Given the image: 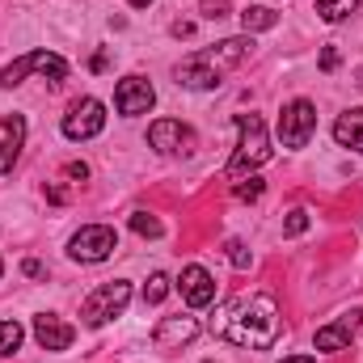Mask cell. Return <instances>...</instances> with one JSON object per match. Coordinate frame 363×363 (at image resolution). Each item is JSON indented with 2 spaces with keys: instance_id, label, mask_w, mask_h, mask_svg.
Here are the masks:
<instances>
[{
  "instance_id": "obj_15",
  "label": "cell",
  "mask_w": 363,
  "mask_h": 363,
  "mask_svg": "<svg viewBox=\"0 0 363 363\" xmlns=\"http://www.w3.org/2000/svg\"><path fill=\"white\" fill-rule=\"evenodd\" d=\"M334 140H338L342 148L363 152V110H347V114H338V123H334Z\"/></svg>"
},
{
  "instance_id": "obj_21",
  "label": "cell",
  "mask_w": 363,
  "mask_h": 363,
  "mask_svg": "<svg viewBox=\"0 0 363 363\" xmlns=\"http://www.w3.org/2000/svg\"><path fill=\"white\" fill-rule=\"evenodd\" d=\"M165 296H169V274H152L144 283V304H161Z\"/></svg>"
},
{
  "instance_id": "obj_31",
  "label": "cell",
  "mask_w": 363,
  "mask_h": 363,
  "mask_svg": "<svg viewBox=\"0 0 363 363\" xmlns=\"http://www.w3.org/2000/svg\"><path fill=\"white\" fill-rule=\"evenodd\" d=\"M127 4H131V9H148L152 0H127Z\"/></svg>"
},
{
  "instance_id": "obj_1",
  "label": "cell",
  "mask_w": 363,
  "mask_h": 363,
  "mask_svg": "<svg viewBox=\"0 0 363 363\" xmlns=\"http://www.w3.org/2000/svg\"><path fill=\"white\" fill-rule=\"evenodd\" d=\"M279 304L271 296H233L228 304L216 308L211 317V334L233 342V347H245V351H271L279 342Z\"/></svg>"
},
{
  "instance_id": "obj_12",
  "label": "cell",
  "mask_w": 363,
  "mask_h": 363,
  "mask_svg": "<svg viewBox=\"0 0 363 363\" xmlns=\"http://www.w3.org/2000/svg\"><path fill=\"white\" fill-rule=\"evenodd\" d=\"M34 338H38L43 351H68L72 338H77V330H72L68 321H60L55 313H38V317H34Z\"/></svg>"
},
{
  "instance_id": "obj_32",
  "label": "cell",
  "mask_w": 363,
  "mask_h": 363,
  "mask_svg": "<svg viewBox=\"0 0 363 363\" xmlns=\"http://www.w3.org/2000/svg\"><path fill=\"white\" fill-rule=\"evenodd\" d=\"M0 274H4V262H0Z\"/></svg>"
},
{
  "instance_id": "obj_19",
  "label": "cell",
  "mask_w": 363,
  "mask_h": 363,
  "mask_svg": "<svg viewBox=\"0 0 363 363\" xmlns=\"http://www.w3.org/2000/svg\"><path fill=\"white\" fill-rule=\"evenodd\" d=\"M21 338H26V330L17 321H0V355H17Z\"/></svg>"
},
{
  "instance_id": "obj_10",
  "label": "cell",
  "mask_w": 363,
  "mask_h": 363,
  "mask_svg": "<svg viewBox=\"0 0 363 363\" xmlns=\"http://www.w3.org/2000/svg\"><path fill=\"white\" fill-rule=\"evenodd\" d=\"M114 106H118V114H127V118L148 114V110L157 106V89H152L144 77H123L118 89H114Z\"/></svg>"
},
{
  "instance_id": "obj_27",
  "label": "cell",
  "mask_w": 363,
  "mask_h": 363,
  "mask_svg": "<svg viewBox=\"0 0 363 363\" xmlns=\"http://www.w3.org/2000/svg\"><path fill=\"white\" fill-rule=\"evenodd\" d=\"M64 174H68V178H81V182H85V178H89V165H85V161H72Z\"/></svg>"
},
{
  "instance_id": "obj_9",
  "label": "cell",
  "mask_w": 363,
  "mask_h": 363,
  "mask_svg": "<svg viewBox=\"0 0 363 363\" xmlns=\"http://www.w3.org/2000/svg\"><path fill=\"white\" fill-rule=\"evenodd\" d=\"M148 144L157 148V152H165V157H186V152H194V131L186 127V123H178V118H157L152 127H148Z\"/></svg>"
},
{
  "instance_id": "obj_11",
  "label": "cell",
  "mask_w": 363,
  "mask_h": 363,
  "mask_svg": "<svg viewBox=\"0 0 363 363\" xmlns=\"http://www.w3.org/2000/svg\"><path fill=\"white\" fill-rule=\"evenodd\" d=\"M178 291L190 308H207L216 300V279H211V271H203V267H186L178 279Z\"/></svg>"
},
{
  "instance_id": "obj_16",
  "label": "cell",
  "mask_w": 363,
  "mask_h": 363,
  "mask_svg": "<svg viewBox=\"0 0 363 363\" xmlns=\"http://www.w3.org/2000/svg\"><path fill=\"white\" fill-rule=\"evenodd\" d=\"M351 334H355L351 317L347 321H334V325H321L317 330V351H347L351 347Z\"/></svg>"
},
{
  "instance_id": "obj_25",
  "label": "cell",
  "mask_w": 363,
  "mask_h": 363,
  "mask_svg": "<svg viewBox=\"0 0 363 363\" xmlns=\"http://www.w3.org/2000/svg\"><path fill=\"white\" fill-rule=\"evenodd\" d=\"M262 190H267L262 178H250V182H241V186H237V199H262Z\"/></svg>"
},
{
  "instance_id": "obj_13",
  "label": "cell",
  "mask_w": 363,
  "mask_h": 363,
  "mask_svg": "<svg viewBox=\"0 0 363 363\" xmlns=\"http://www.w3.org/2000/svg\"><path fill=\"white\" fill-rule=\"evenodd\" d=\"M21 144H26V118L21 114H4L0 118V174H9L17 165Z\"/></svg>"
},
{
  "instance_id": "obj_18",
  "label": "cell",
  "mask_w": 363,
  "mask_h": 363,
  "mask_svg": "<svg viewBox=\"0 0 363 363\" xmlns=\"http://www.w3.org/2000/svg\"><path fill=\"white\" fill-rule=\"evenodd\" d=\"M274 21H279V13H271L267 4H250V9L241 13V26H245V34H258V30H271Z\"/></svg>"
},
{
  "instance_id": "obj_5",
  "label": "cell",
  "mask_w": 363,
  "mask_h": 363,
  "mask_svg": "<svg viewBox=\"0 0 363 363\" xmlns=\"http://www.w3.org/2000/svg\"><path fill=\"white\" fill-rule=\"evenodd\" d=\"M30 72H38L43 81H51V85H60L64 77H68V64L55 55V51H30V55H21V60H13L9 68H0V85L4 89H13V85H21Z\"/></svg>"
},
{
  "instance_id": "obj_20",
  "label": "cell",
  "mask_w": 363,
  "mask_h": 363,
  "mask_svg": "<svg viewBox=\"0 0 363 363\" xmlns=\"http://www.w3.org/2000/svg\"><path fill=\"white\" fill-rule=\"evenodd\" d=\"M131 228L140 233V237H161L165 228H161V220L157 216H148V211H131Z\"/></svg>"
},
{
  "instance_id": "obj_7",
  "label": "cell",
  "mask_w": 363,
  "mask_h": 363,
  "mask_svg": "<svg viewBox=\"0 0 363 363\" xmlns=\"http://www.w3.org/2000/svg\"><path fill=\"white\" fill-rule=\"evenodd\" d=\"M114 250H118V233L110 224H85L68 241V258H77V262H106Z\"/></svg>"
},
{
  "instance_id": "obj_17",
  "label": "cell",
  "mask_w": 363,
  "mask_h": 363,
  "mask_svg": "<svg viewBox=\"0 0 363 363\" xmlns=\"http://www.w3.org/2000/svg\"><path fill=\"white\" fill-rule=\"evenodd\" d=\"M355 9H359V0H317V17H321V21H330V26L347 21Z\"/></svg>"
},
{
  "instance_id": "obj_30",
  "label": "cell",
  "mask_w": 363,
  "mask_h": 363,
  "mask_svg": "<svg viewBox=\"0 0 363 363\" xmlns=\"http://www.w3.org/2000/svg\"><path fill=\"white\" fill-rule=\"evenodd\" d=\"M283 363H313V359H308V355H287Z\"/></svg>"
},
{
  "instance_id": "obj_4",
  "label": "cell",
  "mask_w": 363,
  "mask_h": 363,
  "mask_svg": "<svg viewBox=\"0 0 363 363\" xmlns=\"http://www.w3.org/2000/svg\"><path fill=\"white\" fill-rule=\"evenodd\" d=\"M127 300H131V283L127 279H114V283H101L97 291L85 296V304H81V321L97 330V325H106L110 317H118L123 308H127Z\"/></svg>"
},
{
  "instance_id": "obj_26",
  "label": "cell",
  "mask_w": 363,
  "mask_h": 363,
  "mask_svg": "<svg viewBox=\"0 0 363 363\" xmlns=\"http://www.w3.org/2000/svg\"><path fill=\"white\" fill-rule=\"evenodd\" d=\"M334 68H338V51L325 47V51H321V72H334Z\"/></svg>"
},
{
  "instance_id": "obj_6",
  "label": "cell",
  "mask_w": 363,
  "mask_h": 363,
  "mask_svg": "<svg viewBox=\"0 0 363 363\" xmlns=\"http://www.w3.org/2000/svg\"><path fill=\"white\" fill-rule=\"evenodd\" d=\"M313 131H317V106H313L308 97L287 101L283 114H279V140H283L287 148H304V144L313 140Z\"/></svg>"
},
{
  "instance_id": "obj_3",
  "label": "cell",
  "mask_w": 363,
  "mask_h": 363,
  "mask_svg": "<svg viewBox=\"0 0 363 363\" xmlns=\"http://www.w3.org/2000/svg\"><path fill=\"white\" fill-rule=\"evenodd\" d=\"M233 123L241 131V144H237V152L228 161V174L233 178H245L250 169H258V165L271 161V135H267V123L258 114H233Z\"/></svg>"
},
{
  "instance_id": "obj_22",
  "label": "cell",
  "mask_w": 363,
  "mask_h": 363,
  "mask_svg": "<svg viewBox=\"0 0 363 363\" xmlns=\"http://www.w3.org/2000/svg\"><path fill=\"white\" fill-rule=\"evenodd\" d=\"M199 13H203L207 21H220V17L233 13V0H199Z\"/></svg>"
},
{
  "instance_id": "obj_33",
  "label": "cell",
  "mask_w": 363,
  "mask_h": 363,
  "mask_svg": "<svg viewBox=\"0 0 363 363\" xmlns=\"http://www.w3.org/2000/svg\"><path fill=\"white\" fill-rule=\"evenodd\" d=\"M207 363H211V359H207Z\"/></svg>"
},
{
  "instance_id": "obj_8",
  "label": "cell",
  "mask_w": 363,
  "mask_h": 363,
  "mask_svg": "<svg viewBox=\"0 0 363 363\" xmlns=\"http://www.w3.org/2000/svg\"><path fill=\"white\" fill-rule=\"evenodd\" d=\"M64 135L68 140H93L101 127H106V106L97 101V97H77L72 106H68V114H64Z\"/></svg>"
},
{
  "instance_id": "obj_23",
  "label": "cell",
  "mask_w": 363,
  "mask_h": 363,
  "mask_svg": "<svg viewBox=\"0 0 363 363\" xmlns=\"http://www.w3.org/2000/svg\"><path fill=\"white\" fill-rule=\"evenodd\" d=\"M283 233H287V237H300V233H308V211H300V207H296V211H287V224H283Z\"/></svg>"
},
{
  "instance_id": "obj_28",
  "label": "cell",
  "mask_w": 363,
  "mask_h": 363,
  "mask_svg": "<svg viewBox=\"0 0 363 363\" xmlns=\"http://www.w3.org/2000/svg\"><path fill=\"white\" fill-rule=\"evenodd\" d=\"M21 271L30 274V279H43V274H47V271H43V262H34V258H26V262H21Z\"/></svg>"
},
{
  "instance_id": "obj_24",
  "label": "cell",
  "mask_w": 363,
  "mask_h": 363,
  "mask_svg": "<svg viewBox=\"0 0 363 363\" xmlns=\"http://www.w3.org/2000/svg\"><path fill=\"white\" fill-rule=\"evenodd\" d=\"M224 250H228V262H233V267H237V271H245V267H250V250H245V245H241V241H228V245H224Z\"/></svg>"
},
{
  "instance_id": "obj_14",
  "label": "cell",
  "mask_w": 363,
  "mask_h": 363,
  "mask_svg": "<svg viewBox=\"0 0 363 363\" xmlns=\"http://www.w3.org/2000/svg\"><path fill=\"white\" fill-rule=\"evenodd\" d=\"M194 334H199V321H194V317H165V321L157 325L152 342L169 351V347H186V342H190Z\"/></svg>"
},
{
  "instance_id": "obj_29",
  "label": "cell",
  "mask_w": 363,
  "mask_h": 363,
  "mask_svg": "<svg viewBox=\"0 0 363 363\" xmlns=\"http://www.w3.org/2000/svg\"><path fill=\"white\" fill-rule=\"evenodd\" d=\"M174 34H178V38H190V34H194V26H190V21H174Z\"/></svg>"
},
{
  "instance_id": "obj_2",
  "label": "cell",
  "mask_w": 363,
  "mask_h": 363,
  "mask_svg": "<svg viewBox=\"0 0 363 363\" xmlns=\"http://www.w3.org/2000/svg\"><path fill=\"white\" fill-rule=\"evenodd\" d=\"M250 51H254V34H237V38H224L216 47H203L178 64V85L182 89H216L224 81V72L237 68Z\"/></svg>"
}]
</instances>
